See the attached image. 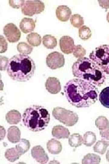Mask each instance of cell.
Wrapping results in <instances>:
<instances>
[{
	"mask_svg": "<svg viewBox=\"0 0 109 164\" xmlns=\"http://www.w3.org/2000/svg\"><path fill=\"white\" fill-rule=\"evenodd\" d=\"M25 0H9L8 2L9 5L13 8H19L22 7L24 5Z\"/></svg>",
	"mask_w": 109,
	"mask_h": 164,
	"instance_id": "836d02e7",
	"label": "cell"
},
{
	"mask_svg": "<svg viewBox=\"0 0 109 164\" xmlns=\"http://www.w3.org/2000/svg\"><path fill=\"white\" fill-rule=\"evenodd\" d=\"M0 53L5 52L7 50L8 47V43L4 37L0 35Z\"/></svg>",
	"mask_w": 109,
	"mask_h": 164,
	"instance_id": "d590c367",
	"label": "cell"
},
{
	"mask_svg": "<svg viewBox=\"0 0 109 164\" xmlns=\"http://www.w3.org/2000/svg\"><path fill=\"white\" fill-rule=\"evenodd\" d=\"M100 6L103 8L107 9L109 8V0H98Z\"/></svg>",
	"mask_w": 109,
	"mask_h": 164,
	"instance_id": "8d00e7d4",
	"label": "cell"
},
{
	"mask_svg": "<svg viewBox=\"0 0 109 164\" xmlns=\"http://www.w3.org/2000/svg\"><path fill=\"white\" fill-rule=\"evenodd\" d=\"M95 125L100 130L109 128V121L104 116L98 117L95 121Z\"/></svg>",
	"mask_w": 109,
	"mask_h": 164,
	"instance_id": "4316f807",
	"label": "cell"
},
{
	"mask_svg": "<svg viewBox=\"0 0 109 164\" xmlns=\"http://www.w3.org/2000/svg\"><path fill=\"white\" fill-rule=\"evenodd\" d=\"M96 141V136L94 132L88 131L84 133L83 137V144L87 146H91Z\"/></svg>",
	"mask_w": 109,
	"mask_h": 164,
	"instance_id": "d4e9b609",
	"label": "cell"
},
{
	"mask_svg": "<svg viewBox=\"0 0 109 164\" xmlns=\"http://www.w3.org/2000/svg\"><path fill=\"white\" fill-rule=\"evenodd\" d=\"M51 133L54 137L58 139L68 138L70 135L68 129L61 125L54 126Z\"/></svg>",
	"mask_w": 109,
	"mask_h": 164,
	"instance_id": "9a60e30c",
	"label": "cell"
},
{
	"mask_svg": "<svg viewBox=\"0 0 109 164\" xmlns=\"http://www.w3.org/2000/svg\"><path fill=\"white\" fill-rule=\"evenodd\" d=\"M35 69V63L30 57L19 54L9 60L6 71L13 80L24 82L29 80L33 76Z\"/></svg>",
	"mask_w": 109,
	"mask_h": 164,
	"instance_id": "3957f363",
	"label": "cell"
},
{
	"mask_svg": "<svg viewBox=\"0 0 109 164\" xmlns=\"http://www.w3.org/2000/svg\"><path fill=\"white\" fill-rule=\"evenodd\" d=\"M8 58L6 56H0V67L1 71L5 70L8 63Z\"/></svg>",
	"mask_w": 109,
	"mask_h": 164,
	"instance_id": "e575fe53",
	"label": "cell"
},
{
	"mask_svg": "<svg viewBox=\"0 0 109 164\" xmlns=\"http://www.w3.org/2000/svg\"><path fill=\"white\" fill-rule=\"evenodd\" d=\"M52 114L54 118L67 126H72L78 121V115L73 111L60 107L54 108Z\"/></svg>",
	"mask_w": 109,
	"mask_h": 164,
	"instance_id": "8992f818",
	"label": "cell"
},
{
	"mask_svg": "<svg viewBox=\"0 0 109 164\" xmlns=\"http://www.w3.org/2000/svg\"><path fill=\"white\" fill-rule=\"evenodd\" d=\"M21 118V114L16 110H10L5 115V119L10 124H17L20 121Z\"/></svg>",
	"mask_w": 109,
	"mask_h": 164,
	"instance_id": "ac0fdd59",
	"label": "cell"
},
{
	"mask_svg": "<svg viewBox=\"0 0 109 164\" xmlns=\"http://www.w3.org/2000/svg\"><path fill=\"white\" fill-rule=\"evenodd\" d=\"M36 21L29 18H24L20 21L19 27L24 33H27L33 31L35 26Z\"/></svg>",
	"mask_w": 109,
	"mask_h": 164,
	"instance_id": "5bb4252c",
	"label": "cell"
},
{
	"mask_svg": "<svg viewBox=\"0 0 109 164\" xmlns=\"http://www.w3.org/2000/svg\"><path fill=\"white\" fill-rule=\"evenodd\" d=\"M18 51L20 53L24 55L30 54L33 50V47L25 42L18 43L17 46Z\"/></svg>",
	"mask_w": 109,
	"mask_h": 164,
	"instance_id": "83f0119b",
	"label": "cell"
},
{
	"mask_svg": "<svg viewBox=\"0 0 109 164\" xmlns=\"http://www.w3.org/2000/svg\"><path fill=\"white\" fill-rule=\"evenodd\" d=\"M101 140L104 142L109 146V128L100 130Z\"/></svg>",
	"mask_w": 109,
	"mask_h": 164,
	"instance_id": "d6a6232c",
	"label": "cell"
},
{
	"mask_svg": "<svg viewBox=\"0 0 109 164\" xmlns=\"http://www.w3.org/2000/svg\"><path fill=\"white\" fill-rule=\"evenodd\" d=\"M3 33L7 39L10 43L18 41L21 36V32L17 27L13 23L6 24L3 29Z\"/></svg>",
	"mask_w": 109,
	"mask_h": 164,
	"instance_id": "9c48e42d",
	"label": "cell"
},
{
	"mask_svg": "<svg viewBox=\"0 0 109 164\" xmlns=\"http://www.w3.org/2000/svg\"><path fill=\"white\" fill-rule=\"evenodd\" d=\"M68 143L71 147L76 148L83 143V138L79 133H73L69 138Z\"/></svg>",
	"mask_w": 109,
	"mask_h": 164,
	"instance_id": "7402d4cb",
	"label": "cell"
},
{
	"mask_svg": "<svg viewBox=\"0 0 109 164\" xmlns=\"http://www.w3.org/2000/svg\"><path fill=\"white\" fill-rule=\"evenodd\" d=\"M106 19L107 22L109 23V12L107 14Z\"/></svg>",
	"mask_w": 109,
	"mask_h": 164,
	"instance_id": "f35d334b",
	"label": "cell"
},
{
	"mask_svg": "<svg viewBox=\"0 0 109 164\" xmlns=\"http://www.w3.org/2000/svg\"><path fill=\"white\" fill-rule=\"evenodd\" d=\"M24 125L30 130L41 131L47 127L50 121V114L43 106L33 105L27 108L22 115Z\"/></svg>",
	"mask_w": 109,
	"mask_h": 164,
	"instance_id": "277c9868",
	"label": "cell"
},
{
	"mask_svg": "<svg viewBox=\"0 0 109 164\" xmlns=\"http://www.w3.org/2000/svg\"><path fill=\"white\" fill-rule=\"evenodd\" d=\"M59 45L61 51L65 54H69L74 51L75 46L74 40L69 36H62L59 39Z\"/></svg>",
	"mask_w": 109,
	"mask_h": 164,
	"instance_id": "8fae6325",
	"label": "cell"
},
{
	"mask_svg": "<svg viewBox=\"0 0 109 164\" xmlns=\"http://www.w3.org/2000/svg\"><path fill=\"white\" fill-rule=\"evenodd\" d=\"M64 89L69 102L77 108L89 107L97 100L98 91L95 86L81 79L69 80Z\"/></svg>",
	"mask_w": 109,
	"mask_h": 164,
	"instance_id": "6da1fadb",
	"label": "cell"
},
{
	"mask_svg": "<svg viewBox=\"0 0 109 164\" xmlns=\"http://www.w3.org/2000/svg\"><path fill=\"white\" fill-rule=\"evenodd\" d=\"M106 158L107 161L109 162V149H108L106 154Z\"/></svg>",
	"mask_w": 109,
	"mask_h": 164,
	"instance_id": "74e56055",
	"label": "cell"
},
{
	"mask_svg": "<svg viewBox=\"0 0 109 164\" xmlns=\"http://www.w3.org/2000/svg\"><path fill=\"white\" fill-rule=\"evenodd\" d=\"M72 12L70 9L65 5L58 6L56 10L57 18L61 21H67L70 17Z\"/></svg>",
	"mask_w": 109,
	"mask_h": 164,
	"instance_id": "4fadbf2b",
	"label": "cell"
},
{
	"mask_svg": "<svg viewBox=\"0 0 109 164\" xmlns=\"http://www.w3.org/2000/svg\"><path fill=\"white\" fill-rule=\"evenodd\" d=\"M7 138L8 140L12 143H16L21 140V131L16 126L10 127L7 131Z\"/></svg>",
	"mask_w": 109,
	"mask_h": 164,
	"instance_id": "2e32d148",
	"label": "cell"
},
{
	"mask_svg": "<svg viewBox=\"0 0 109 164\" xmlns=\"http://www.w3.org/2000/svg\"><path fill=\"white\" fill-rule=\"evenodd\" d=\"M42 43L47 48L53 49L57 46V41L54 36L51 35H46L43 37Z\"/></svg>",
	"mask_w": 109,
	"mask_h": 164,
	"instance_id": "d6986e66",
	"label": "cell"
},
{
	"mask_svg": "<svg viewBox=\"0 0 109 164\" xmlns=\"http://www.w3.org/2000/svg\"><path fill=\"white\" fill-rule=\"evenodd\" d=\"M89 57L106 73L109 74V45L96 47L90 53Z\"/></svg>",
	"mask_w": 109,
	"mask_h": 164,
	"instance_id": "5b68a950",
	"label": "cell"
},
{
	"mask_svg": "<svg viewBox=\"0 0 109 164\" xmlns=\"http://www.w3.org/2000/svg\"><path fill=\"white\" fill-rule=\"evenodd\" d=\"M99 100L104 106L109 108V87L102 90L99 95Z\"/></svg>",
	"mask_w": 109,
	"mask_h": 164,
	"instance_id": "cb8c5ba5",
	"label": "cell"
},
{
	"mask_svg": "<svg viewBox=\"0 0 109 164\" xmlns=\"http://www.w3.org/2000/svg\"><path fill=\"white\" fill-rule=\"evenodd\" d=\"M45 8L44 3L40 0H26L21 7V11L25 15L32 16L40 13Z\"/></svg>",
	"mask_w": 109,
	"mask_h": 164,
	"instance_id": "52a82bcc",
	"label": "cell"
},
{
	"mask_svg": "<svg viewBox=\"0 0 109 164\" xmlns=\"http://www.w3.org/2000/svg\"><path fill=\"white\" fill-rule=\"evenodd\" d=\"M26 39L29 43L34 46H38L41 43V36L35 32H32L28 34Z\"/></svg>",
	"mask_w": 109,
	"mask_h": 164,
	"instance_id": "44dd1931",
	"label": "cell"
},
{
	"mask_svg": "<svg viewBox=\"0 0 109 164\" xmlns=\"http://www.w3.org/2000/svg\"><path fill=\"white\" fill-rule=\"evenodd\" d=\"M86 50L81 45H76L74 46L73 55L76 58H81L86 54Z\"/></svg>",
	"mask_w": 109,
	"mask_h": 164,
	"instance_id": "1f68e13d",
	"label": "cell"
},
{
	"mask_svg": "<svg viewBox=\"0 0 109 164\" xmlns=\"http://www.w3.org/2000/svg\"><path fill=\"white\" fill-rule=\"evenodd\" d=\"M47 148L48 152L53 154H58L62 150L61 142L54 138H52L47 143Z\"/></svg>",
	"mask_w": 109,
	"mask_h": 164,
	"instance_id": "e0dca14e",
	"label": "cell"
},
{
	"mask_svg": "<svg viewBox=\"0 0 109 164\" xmlns=\"http://www.w3.org/2000/svg\"><path fill=\"white\" fill-rule=\"evenodd\" d=\"M45 87L47 91L51 94H56L61 89V86L59 80L55 77H49L45 83Z\"/></svg>",
	"mask_w": 109,
	"mask_h": 164,
	"instance_id": "7c38bea8",
	"label": "cell"
},
{
	"mask_svg": "<svg viewBox=\"0 0 109 164\" xmlns=\"http://www.w3.org/2000/svg\"><path fill=\"white\" fill-rule=\"evenodd\" d=\"M31 145L29 141L25 139H21L19 143L15 146V148L22 155L29 149Z\"/></svg>",
	"mask_w": 109,
	"mask_h": 164,
	"instance_id": "484cf974",
	"label": "cell"
},
{
	"mask_svg": "<svg viewBox=\"0 0 109 164\" xmlns=\"http://www.w3.org/2000/svg\"><path fill=\"white\" fill-rule=\"evenodd\" d=\"M78 33L79 37L83 40L88 39L91 36L90 29L86 26H83L80 27L79 29Z\"/></svg>",
	"mask_w": 109,
	"mask_h": 164,
	"instance_id": "4dcf8cb0",
	"label": "cell"
},
{
	"mask_svg": "<svg viewBox=\"0 0 109 164\" xmlns=\"http://www.w3.org/2000/svg\"><path fill=\"white\" fill-rule=\"evenodd\" d=\"M74 77L101 86L106 79L105 73L93 61L86 57L79 58L72 67Z\"/></svg>",
	"mask_w": 109,
	"mask_h": 164,
	"instance_id": "7a4b0ae2",
	"label": "cell"
},
{
	"mask_svg": "<svg viewBox=\"0 0 109 164\" xmlns=\"http://www.w3.org/2000/svg\"><path fill=\"white\" fill-rule=\"evenodd\" d=\"M21 155L15 148H12L7 149L5 156L9 161L13 162L18 159Z\"/></svg>",
	"mask_w": 109,
	"mask_h": 164,
	"instance_id": "ffe728a7",
	"label": "cell"
},
{
	"mask_svg": "<svg viewBox=\"0 0 109 164\" xmlns=\"http://www.w3.org/2000/svg\"><path fill=\"white\" fill-rule=\"evenodd\" d=\"M108 145L102 140H98L93 147L94 152L101 155L105 153Z\"/></svg>",
	"mask_w": 109,
	"mask_h": 164,
	"instance_id": "f1b7e54d",
	"label": "cell"
},
{
	"mask_svg": "<svg viewBox=\"0 0 109 164\" xmlns=\"http://www.w3.org/2000/svg\"><path fill=\"white\" fill-rule=\"evenodd\" d=\"M101 161L100 156L96 154L89 153L84 156L82 164H99Z\"/></svg>",
	"mask_w": 109,
	"mask_h": 164,
	"instance_id": "603a6c76",
	"label": "cell"
},
{
	"mask_svg": "<svg viewBox=\"0 0 109 164\" xmlns=\"http://www.w3.org/2000/svg\"><path fill=\"white\" fill-rule=\"evenodd\" d=\"M47 66L52 70L60 68L65 64V59L61 53L54 51L50 53L46 58Z\"/></svg>",
	"mask_w": 109,
	"mask_h": 164,
	"instance_id": "ba28073f",
	"label": "cell"
},
{
	"mask_svg": "<svg viewBox=\"0 0 109 164\" xmlns=\"http://www.w3.org/2000/svg\"><path fill=\"white\" fill-rule=\"evenodd\" d=\"M31 154L33 158L40 163H46L49 160L48 154L40 145L33 147L31 149Z\"/></svg>",
	"mask_w": 109,
	"mask_h": 164,
	"instance_id": "30bf717a",
	"label": "cell"
},
{
	"mask_svg": "<svg viewBox=\"0 0 109 164\" xmlns=\"http://www.w3.org/2000/svg\"><path fill=\"white\" fill-rule=\"evenodd\" d=\"M70 21L71 25L74 27L79 28L84 24L83 18L79 14L72 15Z\"/></svg>",
	"mask_w": 109,
	"mask_h": 164,
	"instance_id": "f546056e",
	"label": "cell"
}]
</instances>
